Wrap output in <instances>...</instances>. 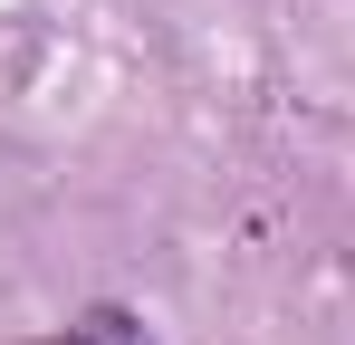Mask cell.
<instances>
[{
	"label": "cell",
	"mask_w": 355,
	"mask_h": 345,
	"mask_svg": "<svg viewBox=\"0 0 355 345\" xmlns=\"http://www.w3.org/2000/svg\"><path fill=\"white\" fill-rule=\"evenodd\" d=\"M39 345H154V336H144V317H135V307L96 297V307H77L58 336H39Z\"/></svg>",
	"instance_id": "cell-1"
}]
</instances>
